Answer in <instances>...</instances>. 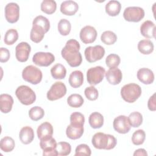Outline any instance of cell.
I'll return each mask as SVG.
<instances>
[{
	"label": "cell",
	"instance_id": "obj_1",
	"mask_svg": "<svg viewBox=\"0 0 156 156\" xmlns=\"http://www.w3.org/2000/svg\"><path fill=\"white\" fill-rule=\"evenodd\" d=\"M80 48V44L76 40L70 39L62 49V57L71 67L79 66L82 63V57L79 52Z\"/></svg>",
	"mask_w": 156,
	"mask_h": 156
},
{
	"label": "cell",
	"instance_id": "obj_2",
	"mask_svg": "<svg viewBox=\"0 0 156 156\" xmlns=\"http://www.w3.org/2000/svg\"><path fill=\"white\" fill-rule=\"evenodd\" d=\"M91 142L96 149L110 150L116 146L117 140L112 135L98 132L93 136Z\"/></svg>",
	"mask_w": 156,
	"mask_h": 156
},
{
	"label": "cell",
	"instance_id": "obj_3",
	"mask_svg": "<svg viewBox=\"0 0 156 156\" xmlns=\"http://www.w3.org/2000/svg\"><path fill=\"white\" fill-rule=\"evenodd\" d=\"M140 86L135 83H130L124 85L121 89V96L127 102L133 103L136 101L141 94Z\"/></svg>",
	"mask_w": 156,
	"mask_h": 156
},
{
	"label": "cell",
	"instance_id": "obj_4",
	"mask_svg": "<svg viewBox=\"0 0 156 156\" xmlns=\"http://www.w3.org/2000/svg\"><path fill=\"white\" fill-rule=\"evenodd\" d=\"M15 94L18 101L25 105H31L36 100L35 92L27 85L18 87L15 91Z\"/></svg>",
	"mask_w": 156,
	"mask_h": 156
},
{
	"label": "cell",
	"instance_id": "obj_5",
	"mask_svg": "<svg viewBox=\"0 0 156 156\" xmlns=\"http://www.w3.org/2000/svg\"><path fill=\"white\" fill-rule=\"evenodd\" d=\"M23 79L33 85L39 83L42 80V72L37 67L34 65L27 66L22 72Z\"/></svg>",
	"mask_w": 156,
	"mask_h": 156
},
{
	"label": "cell",
	"instance_id": "obj_6",
	"mask_svg": "<svg viewBox=\"0 0 156 156\" xmlns=\"http://www.w3.org/2000/svg\"><path fill=\"white\" fill-rule=\"evenodd\" d=\"M105 74L104 68L101 66L90 68L87 72V79L89 84L96 85L99 83L104 79Z\"/></svg>",
	"mask_w": 156,
	"mask_h": 156
},
{
	"label": "cell",
	"instance_id": "obj_7",
	"mask_svg": "<svg viewBox=\"0 0 156 156\" xmlns=\"http://www.w3.org/2000/svg\"><path fill=\"white\" fill-rule=\"evenodd\" d=\"M144 16V10L140 7H128L123 12L124 18L129 22H139Z\"/></svg>",
	"mask_w": 156,
	"mask_h": 156
},
{
	"label": "cell",
	"instance_id": "obj_8",
	"mask_svg": "<svg viewBox=\"0 0 156 156\" xmlns=\"http://www.w3.org/2000/svg\"><path fill=\"white\" fill-rule=\"evenodd\" d=\"M85 57L90 63H93L100 60L105 55V49L101 45L88 46L85 49Z\"/></svg>",
	"mask_w": 156,
	"mask_h": 156
},
{
	"label": "cell",
	"instance_id": "obj_9",
	"mask_svg": "<svg viewBox=\"0 0 156 156\" xmlns=\"http://www.w3.org/2000/svg\"><path fill=\"white\" fill-rule=\"evenodd\" d=\"M57 142L52 136H48L40 140V146L43 149V155L57 156L58 152L56 150Z\"/></svg>",
	"mask_w": 156,
	"mask_h": 156
},
{
	"label": "cell",
	"instance_id": "obj_10",
	"mask_svg": "<svg viewBox=\"0 0 156 156\" xmlns=\"http://www.w3.org/2000/svg\"><path fill=\"white\" fill-rule=\"evenodd\" d=\"M66 93V85L62 82H56L51 87L46 96L48 100L53 101L62 98Z\"/></svg>",
	"mask_w": 156,
	"mask_h": 156
},
{
	"label": "cell",
	"instance_id": "obj_11",
	"mask_svg": "<svg viewBox=\"0 0 156 156\" xmlns=\"http://www.w3.org/2000/svg\"><path fill=\"white\" fill-rule=\"evenodd\" d=\"M55 61L54 55L51 52H38L32 58V62L40 66H48Z\"/></svg>",
	"mask_w": 156,
	"mask_h": 156
},
{
	"label": "cell",
	"instance_id": "obj_12",
	"mask_svg": "<svg viewBox=\"0 0 156 156\" xmlns=\"http://www.w3.org/2000/svg\"><path fill=\"white\" fill-rule=\"evenodd\" d=\"M5 17L10 23L17 22L20 17V7L15 2H9L5 7Z\"/></svg>",
	"mask_w": 156,
	"mask_h": 156
},
{
	"label": "cell",
	"instance_id": "obj_13",
	"mask_svg": "<svg viewBox=\"0 0 156 156\" xmlns=\"http://www.w3.org/2000/svg\"><path fill=\"white\" fill-rule=\"evenodd\" d=\"M113 126L115 131L122 134L127 133L131 128L128 117L124 115H119L116 117L113 120Z\"/></svg>",
	"mask_w": 156,
	"mask_h": 156
},
{
	"label": "cell",
	"instance_id": "obj_14",
	"mask_svg": "<svg viewBox=\"0 0 156 156\" xmlns=\"http://www.w3.org/2000/svg\"><path fill=\"white\" fill-rule=\"evenodd\" d=\"M31 51V47L27 42H21L15 48V56L18 61L25 62L28 58Z\"/></svg>",
	"mask_w": 156,
	"mask_h": 156
},
{
	"label": "cell",
	"instance_id": "obj_15",
	"mask_svg": "<svg viewBox=\"0 0 156 156\" xmlns=\"http://www.w3.org/2000/svg\"><path fill=\"white\" fill-rule=\"evenodd\" d=\"M97 37L96 29L91 26H85L80 32V38L85 44L93 43Z\"/></svg>",
	"mask_w": 156,
	"mask_h": 156
},
{
	"label": "cell",
	"instance_id": "obj_16",
	"mask_svg": "<svg viewBox=\"0 0 156 156\" xmlns=\"http://www.w3.org/2000/svg\"><path fill=\"white\" fill-rule=\"evenodd\" d=\"M136 76L138 79L144 84L149 85L154 80V74L153 71L147 68H142L138 70Z\"/></svg>",
	"mask_w": 156,
	"mask_h": 156
},
{
	"label": "cell",
	"instance_id": "obj_17",
	"mask_svg": "<svg viewBox=\"0 0 156 156\" xmlns=\"http://www.w3.org/2000/svg\"><path fill=\"white\" fill-rule=\"evenodd\" d=\"M105 74L107 80L112 85L119 84L122 79V72L117 67L110 68Z\"/></svg>",
	"mask_w": 156,
	"mask_h": 156
},
{
	"label": "cell",
	"instance_id": "obj_18",
	"mask_svg": "<svg viewBox=\"0 0 156 156\" xmlns=\"http://www.w3.org/2000/svg\"><path fill=\"white\" fill-rule=\"evenodd\" d=\"M140 32L141 35L147 38H151L155 37V25L150 20H146L142 23L140 26Z\"/></svg>",
	"mask_w": 156,
	"mask_h": 156
},
{
	"label": "cell",
	"instance_id": "obj_19",
	"mask_svg": "<svg viewBox=\"0 0 156 156\" xmlns=\"http://www.w3.org/2000/svg\"><path fill=\"white\" fill-rule=\"evenodd\" d=\"M78 9L77 3L71 0L65 1L60 5V12L65 15H74L78 11Z\"/></svg>",
	"mask_w": 156,
	"mask_h": 156
},
{
	"label": "cell",
	"instance_id": "obj_20",
	"mask_svg": "<svg viewBox=\"0 0 156 156\" xmlns=\"http://www.w3.org/2000/svg\"><path fill=\"white\" fill-rule=\"evenodd\" d=\"M13 104V99L8 94H1L0 95V110L3 113L10 112Z\"/></svg>",
	"mask_w": 156,
	"mask_h": 156
},
{
	"label": "cell",
	"instance_id": "obj_21",
	"mask_svg": "<svg viewBox=\"0 0 156 156\" xmlns=\"http://www.w3.org/2000/svg\"><path fill=\"white\" fill-rule=\"evenodd\" d=\"M19 138L21 143L24 144L30 143L34 138V132L33 129L29 126L23 127L20 130Z\"/></svg>",
	"mask_w": 156,
	"mask_h": 156
},
{
	"label": "cell",
	"instance_id": "obj_22",
	"mask_svg": "<svg viewBox=\"0 0 156 156\" xmlns=\"http://www.w3.org/2000/svg\"><path fill=\"white\" fill-rule=\"evenodd\" d=\"M37 132L38 138L40 140L46 137L52 136L53 134V127L49 122H44L38 127Z\"/></svg>",
	"mask_w": 156,
	"mask_h": 156
},
{
	"label": "cell",
	"instance_id": "obj_23",
	"mask_svg": "<svg viewBox=\"0 0 156 156\" xmlns=\"http://www.w3.org/2000/svg\"><path fill=\"white\" fill-rule=\"evenodd\" d=\"M83 132V126H77L71 124L68 126L66 129V136L71 140H77L80 138L82 136Z\"/></svg>",
	"mask_w": 156,
	"mask_h": 156
},
{
	"label": "cell",
	"instance_id": "obj_24",
	"mask_svg": "<svg viewBox=\"0 0 156 156\" xmlns=\"http://www.w3.org/2000/svg\"><path fill=\"white\" fill-rule=\"evenodd\" d=\"M68 82L73 88H76L80 87L83 82V74L82 72L79 70L73 71L69 75Z\"/></svg>",
	"mask_w": 156,
	"mask_h": 156
},
{
	"label": "cell",
	"instance_id": "obj_25",
	"mask_svg": "<svg viewBox=\"0 0 156 156\" xmlns=\"http://www.w3.org/2000/svg\"><path fill=\"white\" fill-rule=\"evenodd\" d=\"M121 9V5L118 1L112 0L108 2L105 5V12L111 16L118 15Z\"/></svg>",
	"mask_w": 156,
	"mask_h": 156
},
{
	"label": "cell",
	"instance_id": "obj_26",
	"mask_svg": "<svg viewBox=\"0 0 156 156\" xmlns=\"http://www.w3.org/2000/svg\"><path fill=\"white\" fill-rule=\"evenodd\" d=\"M88 122L92 128L99 129L104 124V117L99 112H93L88 118Z\"/></svg>",
	"mask_w": 156,
	"mask_h": 156
},
{
	"label": "cell",
	"instance_id": "obj_27",
	"mask_svg": "<svg viewBox=\"0 0 156 156\" xmlns=\"http://www.w3.org/2000/svg\"><path fill=\"white\" fill-rule=\"evenodd\" d=\"M45 33L46 32L43 28L37 26L32 25L30 34V38L34 43H40L43 39Z\"/></svg>",
	"mask_w": 156,
	"mask_h": 156
},
{
	"label": "cell",
	"instance_id": "obj_28",
	"mask_svg": "<svg viewBox=\"0 0 156 156\" xmlns=\"http://www.w3.org/2000/svg\"><path fill=\"white\" fill-rule=\"evenodd\" d=\"M154 46L149 40L144 39L140 40L138 43V49L143 54L148 55L151 54L154 51Z\"/></svg>",
	"mask_w": 156,
	"mask_h": 156
},
{
	"label": "cell",
	"instance_id": "obj_29",
	"mask_svg": "<svg viewBox=\"0 0 156 156\" xmlns=\"http://www.w3.org/2000/svg\"><path fill=\"white\" fill-rule=\"evenodd\" d=\"M51 74L55 79H63L66 76V69L63 65L57 63L51 68Z\"/></svg>",
	"mask_w": 156,
	"mask_h": 156
},
{
	"label": "cell",
	"instance_id": "obj_30",
	"mask_svg": "<svg viewBox=\"0 0 156 156\" xmlns=\"http://www.w3.org/2000/svg\"><path fill=\"white\" fill-rule=\"evenodd\" d=\"M15 146V141L10 136H6L2 138L0 141V147L5 152H9L13 150Z\"/></svg>",
	"mask_w": 156,
	"mask_h": 156
},
{
	"label": "cell",
	"instance_id": "obj_31",
	"mask_svg": "<svg viewBox=\"0 0 156 156\" xmlns=\"http://www.w3.org/2000/svg\"><path fill=\"white\" fill-rule=\"evenodd\" d=\"M57 9V4L53 0H44L41 4V10L46 14H52Z\"/></svg>",
	"mask_w": 156,
	"mask_h": 156
},
{
	"label": "cell",
	"instance_id": "obj_32",
	"mask_svg": "<svg viewBox=\"0 0 156 156\" xmlns=\"http://www.w3.org/2000/svg\"><path fill=\"white\" fill-rule=\"evenodd\" d=\"M32 25L37 26L43 28L46 32H48L50 29V22L49 20L42 15L36 16L33 20Z\"/></svg>",
	"mask_w": 156,
	"mask_h": 156
},
{
	"label": "cell",
	"instance_id": "obj_33",
	"mask_svg": "<svg viewBox=\"0 0 156 156\" xmlns=\"http://www.w3.org/2000/svg\"><path fill=\"white\" fill-rule=\"evenodd\" d=\"M18 39V33L15 29H9L4 35V43L7 45L13 44Z\"/></svg>",
	"mask_w": 156,
	"mask_h": 156
},
{
	"label": "cell",
	"instance_id": "obj_34",
	"mask_svg": "<svg viewBox=\"0 0 156 156\" xmlns=\"http://www.w3.org/2000/svg\"><path fill=\"white\" fill-rule=\"evenodd\" d=\"M67 103L71 107L78 108L83 105V99L79 94H72L67 98Z\"/></svg>",
	"mask_w": 156,
	"mask_h": 156
},
{
	"label": "cell",
	"instance_id": "obj_35",
	"mask_svg": "<svg viewBox=\"0 0 156 156\" xmlns=\"http://www.w3.org/2000/svg\"><path fill=\"white\" fill-rule=\"evenodd\" d=\"M59 33L63 36L68 35L71 29V24L66 19H62L59 21L57 26Z\"/></svg>",
	"mask_w": 156,
	"mask_h": 156
},
{
	"label": "cell",
	"instance_id": "obj_36",
	"mask_svg": "<svg viewBox=\"0 0 156 156\" xmlns=\"http://www.w3.org/2000/svg\"><path fill=\"white\" fill-rule=\"evenodd\" d=\"M101 40L104 44L107 45H112L116 41L117 36L113 32L107 30L104 31L102 34L101 36Z\"/></svg>",
	"mask_w": 156,
	"mask_h": 156
},
{
	"label": "cell",
	"instance_id": "obj_37",
	"mask_svg": "<svg viewBox=\"0 0 156 156\" xmlns=\"http://www.w3.org/2000/svg\"><path fill=\"white\" fill-rule=\"evenodd\" d=\"M128 119L132 127H138L143 122V116L138 112H133L129 115Z\"/></svg>",
	"mask_w": 156,
	"mask_h": 156
},
{
	"label": "cell",
	"instance_id": "obj_38",
	"mask_svg": "<svg viewBox=\"0 0 156 156\" xmlns=\"http://www.w3.org/2000/svg\"><path fill=\"white\" fill-rule=\"evenodd\" d=\"M44 115V110L39 106L33 107L29 111V116L30 118L35 121L41 119V118H43Z\"/></svg>",
	"mask_w": 156,
	"mask_h": 156
},
{
	"label": "cell",
	"instance_id": "obj_39",
	"mask_svg": "<svg viewBox=\"0 0 156 156\" xmlns=\"http://www.w3.org/2000/svg\"><path fill=\"white\" fill-rule=\"evenodd\" d=\"M56 150L58 152V155L65 156L71 153V146L69 143L65 141H61L57 143Z\"/></svg>",
	"mask_w": 156,
	"mask_h": 156
},
{
	"label": "cell",
	"instance_id": "obj_40",
	"mask_svg": "<svg viewBox=\"0 0 156 156\" xmlns=\"http://www.w3.org/2000/svg\"><path fill=\"white\" fill-rule=\"evenodd\" d=\"M146 138L145 132L142 129H138L134 132L132 136V143L135 145L138 146L142 144Z\"/></svg>",
	"mask_w": 156,
	"mask_h": 156
},
{
	"label": "cell",
	"instance_id": "obj_41",
	"mask_svg": "<svg viewBox=\"0 0 156 156\" xmlns=\"http://www.w3.org/2000/svg\"><path fill=\"white\" fill-rule=\"evenodd\" d=\"M85 122V117L80 112H76L70 115V124L77 126H83Z\"/></svg>",
	"mask_w": 156,
	"mask_h": 156
},
{
	"label": "cell",
	"instance_id": "obj_42",
	"mask_svg": "<svg viewBox=\"0 0 156 156\" xmlns=\"http://www.w3.org/2000/svg\"><path fill=\"white\" fill-rule=\"evenodd\" d=\"M121 62V58L119 56L115 54H109L105 59V63L110 68H116L119 66Z\"/></svg>",
	"mask_w": 156,
	"mask_h": 156
},
{
	"label": "cell",
	"instance_id": "obj_43",
	"mask_svg": "<svg viewBox=\"0 0 156 156\" xmlns=\"http://www.w3.org/2000/svg\"><path fill=\"white\" fill-rule=\"evenodd\" d=\"M91 154V151L89 146L86 144H80L78 145L75 151V156L85 155L90 156Z\"/></svg>",
	"mask_w": 156,
	"mask_h": 156
},
{
	"label": "cell",
	"instance_id": "obj_44",
	"mask_svg": "<svg viewBox=\"0 0 156 156\" xmlns=\"http://www.w3.org/2000/svg\"><path fill=\"white\" fill-rule=\"evenodd\" d=\"M84 93H85L86 98L90 101L96 100L98 99V95H99L98 90L93 85L87 87L85 89Z\"/></svg>",
	"mask_w": 156,
	"mask_h": 156
},
{
	"label": "cell",
	"instance_id": "obj_45",
	"mask_svg": "<svg viewBox=\"0 0 156 156\" xmlns=\"http://www.w3.org/2000/svg\"><path fill=\"white\" fill-rule=\"evenodd\" d=\"M10 52L5 48H0V62L1 63L7 62L10 58Z\"/></svg>",
	"mask_w": 156,
	"mask_h": 156
},
{
	"label": "cell",
	"instance_id": "obj_46",
	"mask_svg": "<svg viewBox=\"0 0 156 156\" xmlns=\"http://www.w3.org/2000/svg\"><path fill=\"white\" fill-rule=\"evenodd\" d=\"M155 94H153L152 96H151L147 102V107L151 111H155L156 110V105H155Z\"/></svg>",
	"mask_w": 156,
	"mask_h": 156
},
{
	"label": "cell",
	"instance_id": "obj_47",
	"mask_svg": "<svg viewBox=\"0 0 156 156\" xmlns=\"http://www.w3.org/2000/svg\"><path fill=\"white\" fill-rule=\"evenodd\" d=\"M133 155L136 156V155H142V156H147V153L146 151V150L144 149H136L134 153H133Z\"/></svg>",
	"mask_w": 156,
	"mask_h": 156
}]
</instances>
